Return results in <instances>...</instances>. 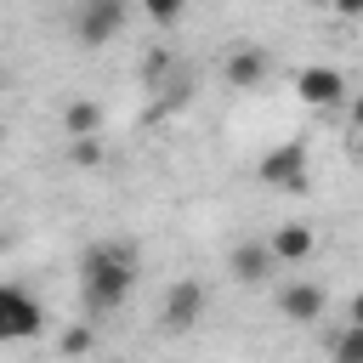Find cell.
Instances as JSON below:
<instances>
[{
    "label": "cell",
    "instance_id": "cell-1",
    "mask_svg": "<svg viewBox=\"0 0 363 363\" xmlns=\"http://www.w3.org/2000/svg\"><path fill=\"white\" fill-rule=\"evenodd\" d=\"M130 284H136V255H130L125 244H96V250H85V261H79V301H85L91 318L125 306Z\"/></svg>",
    "mask_w": 363,
    "mask_h": 363
},
{
    "label": "cell",
    "instance_id": "cell-2",
    "mask_svg": "<svg viewBox=\"0 0 363 363\" xmlns=\"http://www.w3.org/2000/svg\"><path fill=\"white\" fill-rule=\"evenodd\" d=\"M255 176H261L267 187H278V193H306V187H312V153H306V142L289 136V142L267 147L261 164H255Z\"/></svg>",
    "mask_w": 363,
    "mask_h": 363
},
{
    "label": "cell",
    "instance_id": "cell-3",
    "mask_svg": "<svg viewBox=\"0 0 363 363\" xmlns=\"http://www.w3.org/2000/svg\"><path fill=\"white\" fill-rule=\"evenodd\" d=\"M125 17H130V0H79V11H74V40H79L85 51H102V45L125 28Z\"/></svg>",
    "mask_w": 363,
    "mask_h": 363
},
{
    "label": "cell",
    "instance_id": "cell-4",
    "mask_svg": "<svg viewBox=\"0 0 363 363\" xmlns=\"http://www.w3.org/2000/svg\"><path fill=\"white\" fill-rule=\"evenodd\" d=\"M40 323H45V306H40L28 289H17V284H0V346L40 335Z\"/></svg>",
    "mask_w": 363,
    "mask_h": 363
},
{
    "label": "cell",
    "instance_id": "cell-5",
    "mask_svg": "<svg viewBox=\"0 0 363 363\" xmlns=\"http://www.w3.org/2000/svg\"><path fill=\"white\" fill-rule=\"evenodd\" d=\"M295 96H301L306 108H340V102H346V74L329 68V62H312V68L295 74Z\"/></svg>",
    "mask_w": 363,
    "mask_h": 363
},
{
    "label": "cell",
    "instance_id": "cell-6",
    "mask_svg": "<svg viewBox=\"0 0 363 363\" xmlns=\"http://www.w3.org/2000/svg\"><path fill=\"white\" fill-rule=\"evenodd\" d=\"M199 312H204V284H199V278H176V284L164 289L159 323H164L170 335H182V329H193V323H199Z\"/></svg>",
    "mask_w": 363,
    "mask_h": 363
},
{
    "label": "cell",
    "instance_id": "cell-7",
    "mask_svg": "<svg viewBox=\"0 0 363 363\" xmlns=\"http://www.w3.org/2000/svg\"><path fill=\"white\" fill-rule=\"evenodd\" d=\"M272 261L278 267H301V261H312L318 255V227H306V221H284V227H272Z\"/></svg>",
    "mask_w": 363,
    "mask_h": 363
},
{
    "label": "cell",
    "instance_id": "cell-8",
    "mask_svg": "<svg viewBox=\"0 0 363 363\" xmlns=\"http://www.w3.org/2000/svg\"><path fill=\"white\" fill-rule=\"evenodd\" d=\"M323 306H329V295H323V284H312V278H295V284L278 289V312H284L289 323H318Z\"/></svg>",
    "mask_w": 363,
    "mask_h": 363
},
{
    "label": "cell",
    "instance_id": "cell-9",
    "mask_svg": "<svg viewBox=\"0 0 363 363\" xmlns=\"http://www.w3.org/2000/svg\"><path fill=\"white\" fill-rule=\"evenodd\" d=\"M267 51L261 45H233L227 51V62H221V74H227V91H255L261 79H267Z\"/></svg>",
    "mask_w": 363,
    "mask_h": 363
},
{
    "label": "cell",
    "instance_id": "cell-10",
    "mask_svg": "<svg viewBox=\"0 0 363 363\" xmlns=\"http://www.w3.org/2000/svg\"><path fill=\"white\" fill-rule=\"evenodd\" d=\"M272 244H238L233 255H227V272L238 278V284H267L272 278Z\"/></svg>",
    "mask_w": 363,
    "mask_h": 363
},
{
    "label": "cell",
    "instance_id": "cell-11",
    "mask_svg": "<svg viewBox=\"0 0 363 363\" xmlns=\"http://www.w3.org/2000/svg\"><path fill=\"white\" fill-rule=\"evenodd\" d=\"M62 130H68V136H96V130H102V108H96L91 96L68 102V108H62Z\"/></svg>",
    "mask_w": 363,
    "mask_h": 363
},
{
    "label": "cell",
    "instance_id": "cell-12",
    "mask_svg": "<svg viewBox=\"0 0 363 363\" xmlns=\"http://www.w3.org/2000/svg\"><path fill=\"white\" fill-rule=\"evenodd\" d=\"M329 357H340V363H363V323L346 318V329L329 340Z\"/></svg>",
    "mask_w": 363,
    "mask_h": 363
},
{
    "label": "cell",
    "instance_id": "cell-13",
    "mask_svg": "<svg viewBox=\"0 0 363 363\" xmlns=\"http://www.w3.org/2000/svg\"><path fill=\"white\" fill-rule=\"evenodd\" d=\"M68 159H74L79 170H96V164H102V130H96V136H68Z\"/></svg>",
    "mask_w": 363,
    "mask_h": 363
},
{
    "label": "cell",
    "instance_id": "cell-14",
    "mask_svg": "<svg viewBox=\"0 0 363 363\" xmlns=\"http://www.w3.org/2000/svg\"><path fill=\"white\" fill-rule=\"evenodd\" d=\"M136 6H142V17H153L159 28H176L182 11H187V0H136Z\"/></svg>",
    "mask_w": 363,
    "mask_h": 363
},
{
    "label": "cell",
    "instance_id": "cell-15",
    "mask_svg": "<svg viewBox=\"0 0 363 363\" xmlns=\"http://www.w3.org/2000/svg\"><path fill=\"white\" fill-rule=\"evenodd\" d=\"M91 346H96V335H91L85 323H74V329L62 335V352H91Z\"/></svg>",
    "mask_w": 363,
    "mask_h": 363
},
{
    "label": "cell",
    "instance_id": "cell-16",
    "mask_svg": "<svg viewBox=\"0 0 363 363\" xmlns=\"http://www.w3.org/2000/svg\"><path fill=\"white\" fill-rule=\"evenodd\" d=\"M329 11H340V17H363V0H329Z\"/></svg>",
    "mask_w": 363,
    "mask_h": 363
},
{
    "label": "cell",
    "instance_id": "cell-17",
    "mask_svg": "<svg viewBox=\"0 0 363 363\" xmlns=\"http://www.w3.org/2000/svg\"><path fill=\"white\" fill-rule=\"evenodd\" d=\"M352 130H363V91H352Z\"/></svg>",
    "mask_w": 363,
    "mask_h": 363
},
{
    "label": "cell",
    "instance_id": "cell-18",
    "mask_svg": "<svg viewBox=\"0 0 363 363\" xmlns=\"http://www.w3.org/2000/svg\"><path fill=\"white\" fill-rule=\"evenodd\" d=\"M346 318H352V323H363V289L352 295V306H346Z\"/></svg>",
    "mask_w": 363,
    "mask_h": 363
},
{
    "label": "cell",
    "instance_id": "cell-19",
    "mask_svg": "<svg viewBox=\"0 0 363 363\" xmlns=\"http://www.w3.org/2000/svg\"><path fill=\"white\" fill-rule=\"evenodd\" d=\"M301 6H312V11H329V0H301Z\"/></svg>",
    "mask_w": 363,
    "mask_h": 363
},
{
    "label": "cell",
    "instance_id": "cell-20",
    "mask_svg": "<svg viewBox=\"0 0 363 363\" xmlns=\"http://www.w3.org/2000/svg\"><path fill=\"white\" fill-rule=\"evenodd\" d=\"M357 159H363V130H357Z\"/></svg>",
    "mask_w": 363,
    "mask_h": 363
},
{
    "label": "cell",
    "instance_id": "cell-21",
    "mask_svg": "<svg viewBox=\"0 0 363 363\" xmlns=\"http://www.w3.org/2000/svg\"><path fill=\"white\" fill-rule=\"evenodd\" d=\"M0 147H6V125H0Z\"/></svg>",
    "mask_w": 363,
    "mask_h": 363
}]
</instances>
